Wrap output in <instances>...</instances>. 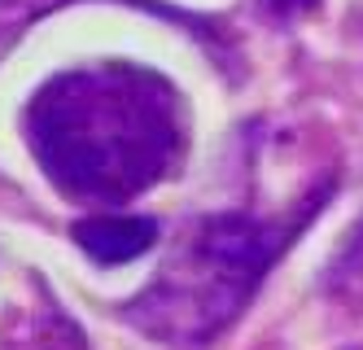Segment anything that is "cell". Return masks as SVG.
<instances>
[{
    "label": "cell",
    "mask_w": 363,
    "mask_h": 350,
    "mask_svg": "<svg viewBox=\"0 0 363 350\" xmlns=\"http://www.w3.org/2000/svg\"><path fill=\"white\" fill-rule=\"evenodd\" d=\"M263 5H267L272 13H280V18H302V13L315 9L320 0H263Z\"/></svg>",
    "instance_id": "obj_5"
},
{
    "label": "cell",
    "mask_w": 363,
    "mask_h": 350,
    "mask_svg": "<svg viewBox=\"0 0 363 350\" xmlns=\"http://www.w3.org/2000/svg\"><path fill=\"white\" fill-rule=\"evenodd\" d=\"M27 145L62 197L123 206L149 193L184 153V101L149 66L62 70L27 105Z\"/></svg>",
    "instance_id": "obj_1"
},
{
    "label": "cell",
    "mask_w": 363,
    "mask_h": 350,
    "mask_svg": "<svg viewBox=\"0 0 363 350\" xmlns=\"http://www.w3.org/2000/svg\"><path fill=\"white\" fill-rule=\"evenodd\" d=\"M284 241L289 228L254 214H211L179 241L171 263L127 307V315L167 346H206L245 311Z\"/></svg>",
    "instance_id": "obj_2"
},
{
    "label": "cell",
    "mask_w": 363,
    "mask_h": 350,
    "mask_svg": "<svg viewBox=\"0 0 363 350\" xmlns=\"http://www.w3.org/2000/svg\"><path fill=\"white\" fill-rule=\"evenodd\" d=\"M337 280H346V285H363V224H359V232L346 241V254L337 258Z\"/></svg>",
    "instance_id": "obj_4"
},
{
    "label": "cell",
    "mask_w": 363,
    "mask_h": 350,
    "mask_svg": "<svg viewBox=\"0 0 363 350\" xmlns=\"http://www.w3.org/2000/svg\"><path fill=\"white\" fill-rule=\"evenodd\" d=\"M70 236H74V246H79L92 263L118 267V263L140 258L153 241H158V224H153L149 214L96 210V214H84V219L70 228Z\"/></svg>",
    "instance_id": "obj_3"
}]
</instances>
